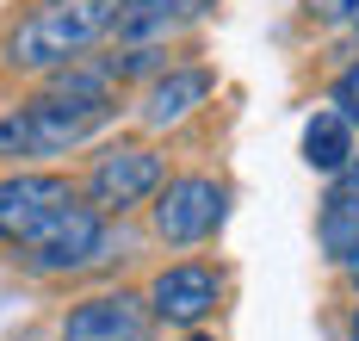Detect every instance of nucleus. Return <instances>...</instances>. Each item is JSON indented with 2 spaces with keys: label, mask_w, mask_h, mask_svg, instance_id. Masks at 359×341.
<instances>
[{
  "label": "nucleus",
  "mask_w": 359,
  "mask_h": 341,
  "mask_svg": "<svg viewBox=\"0 0 359 341\" xmlns=\"http://www.w3.org/2000/svg\"><path fill=\"white\" fill-rule=\"evenodd\" d=\"M186 341H211V335H186Z\"/></svg>",
  "instance_id": "nucleus-15"
},
{
  "label": "nucleus",
  "mask_w": 359,
  "mask_h": 341,
  "mask_svg": "<svg viewBox=\"0 0 359 341\" xmlns=\"http://www.w3.org/2000/svg\"><path fill=\"white\" fill-rule=\"evenodd\" d=\"M304 13L323 19V25H341V19H353V13H359V0H304Z\"/></svg>",
  "instance_id": "nucleus-14"
},
{
  "label": "nucleus",
  "mask_w": 359,
  "mask_h": 341,
  "mask_svg": "<svg viewBox=\"0 0 359 341\" xmlns=\"http://www.w3.org/2000/svg\"><path fill=\"white\" fill-rule=\"evenodd\" d=\"M118 100H74V93H43L13 112H0V161H50V155L81 149L93 131H106Z\"/></svg>",
  "instance_id": "nucleus-2"
},
{
  "label": "nucleus",
  "mask_w": 359,
  "mask_h": 341,
  "mask_svg": "<svg viewBox=\"0 0 359 341\" xmlns=\"http://www.w3.org/2000/svg\"><path fill=\"white\" fill-rule=\"evenodd\" d=\"M211 87H217V75H211V69H198V62L155 69V81H149L143 100H137V118H143L149 131H174V124H186V118L211 100Z\"/></svg>",
  "instance_id": "nucleus-9"
},
{
  "label": "nucleus",
  "mask_w": 359,
  "mask_h": 341,
  "mask_svg": "<svg viewBox=\"0 0 359 341\" xmlns=\"http://www.w3.org/2000/svg\"><path fill=\"white\" fill-rule=\"evenodd\" d=\"M353 25H359V13H353Z\"/></svg>",
  "instance_id": "nucleus-16"
},
{
  "label": "nucleus",
  "mask_w": 359,
  "mask_h": 341,
  "mask_svg": "<svg viewBox=\"0 0 359 341\" xmlns=\"http://www.w3.org/2000/svg\"><path fill=\"white\" fill-rule=\"evenodd\" d=\"M118 13H124V0H37L6 32V69H25V75L69 69L118 25Z\"/></svg>",
  "instance_id": "nucleus-1"
},
{
  "label": "nucleus",
  "mask_w": 359,
  "mask_h": 341,
  "mask_svg": "<svg viewBox=\"0 0 359 341\" xmlns=\"http://www.w3.org/2000/svg\"><path fill=\"white\" fill-rule=\"evenodd\" d=\"M328 106H334V112H341V118L359 131V62H347V69L334 75V93H328Z\"/></svg>",
  "instance_id": "nucleus-13"
},
{
  "label": "nucleus",
  "mask_w": 359,
  "mask_h": 341,
  "mask_svg": "<svg viewBox=\"0 0 359 341\" xmlns=\"http://www.w3.org/2000/svg\"><path fill=\"white\" fill-rule=\"evenodd\" d=\"M316 236H323V255L334 267L359 273V187H334L316 211Z\"/></svg>",
  "instance_id": "nucleus-12"
},
{
  "label": "nucleus",
  "mask_w": 359,
  "mask_h": 341,
  "mask_svg": "<svg viewBox=\"0 0 359 341\" xmlns=\"http://www.w3.org/2000/svg\"><path fill=\"white\" fill-rule=\"evenodd\" d=\"M155 329V310L137 292H100V298H81L62 316V335L56 341H149Z\"/></svg>",
  "instance_id": "nucleus-7"
},
{
  "label": "nucleus",
  "mask_w": 359,
  "mask_h": 341,
  "mask_svg": "<svg viewBox=\"0 0 359 341\" xmlns=\"http://www.w3.org/2000/svg\"><path fill=\"white\" fill-rule=\"evenodd\" d=\"M168 180V161L161 149H149V143H106V149L93 155V168H87V205L100 211V218H124V211H137L149 205L155 192Z\"/></svg>",
  "instance_id": "nucleus-5"
},
{
  "label": "nucleus",
  "mask_w": 359,
  "mask_h": 341,
  "mask_svg": "<svg viewBox=\"0 0 359 341\" xmlns=\"http://www.w3.org/2000/svg\"><path fill=\"white\" fill-rule=\"evenodd\" d=\"M217 0H124V13H118V38L124 44H168L180 32H192L198 19H211Z\"/></svg>",
  "instance_id": "nucleus-10"
},
{
  "label": "nucleus",
  "mask_w": 359,
  "mask_h": 341,
  "mask_svg": "<svg viewBox=\"0 0 359 341\" xmlns=\"http://www.w3.org/2000/svg\"><path fill=\"white\" fill-rule=\"evenodd\" d=\"M149 310H155V323H174V329H198L205 316H217V304H223V273L211 261H174L161 267L155 279H149Z\"/></svg>",
  "instance_id": "nucleus-6"
},
{
  "label": "nucleus",
  "mask_w": 359,
  "mask_h": 341,
  "mask_svg": "<svg viewBox=\"0 0 359 341\" xmlns=\"http://www.w3.org/2000/svg\"><path fill=\"white\" fill-rule=\"evenodd\" d=\"M353 149H359V131L334 112V106H323V112L304 124V168H310V174L341 180V168L353 161Z\"/></svg>",
  "instance_id": "nucleus-11"
},
{
  "label": "nucleus",
  "mask_w": 359,
  "mask_h": 341,
  "mask_svg": "<svg viewBox=\"0 0 359 341\" xmlns=\"http://www.w3.org/2000/svg\"><path fill=\"white\" fill-rule=\"evenodd\" d=\"M229 218V187L211 180V174H174L161 180V192L149 199V224L168 248H198L211 242Z\"/></svg>",
  "instance_id": "nucleus-4"
},
{
  "label": "nucleus",
  "mask_w": 359,
  "mask_h": 341,
  "mask_svg": "<svg viewBox=\"0 0 359 341\" xmlns=\"http://www.w3.org/2000/svg\"><path fill=\"white\" fill-rule=\"evenodd\" d=\"M111 218H100L93 205H56L43 224L19 242V267L37 279H62V273H87L93 261H106Z\"/></svg>",
  "instance_id": "nucleus-3"
},
{
  "label": "nucleus",
  "mask_w": 359,
  "mask_h": 341,
  "mask_svg": "<svg viewBox=\"0 0 359 341\" xmlns=\"http://www.w3.org/2000/svg\"><path fill=\"white\" fill-rule=\"evenodd\" d=\"M69 199L74 192H69L62 174H25V168L6 174V180H0V242L19 248V242H25L56 205H69Z\"/></svg>",
  "instance_id": "nucleus-8"
}]
</instances>
